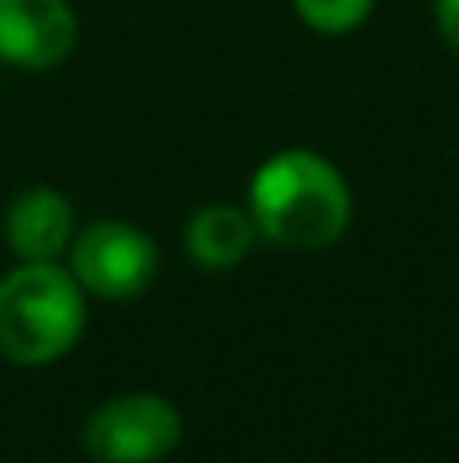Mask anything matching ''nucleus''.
I'll return each mask as SVG.
<instances>
[{
    "label": "nucleus",
    "mask_w": 459,
    "mask_h": 463,
    "mask_svg": "<svg viewBox=\"0 0 459 463\" xmlns=\"http://www.w3.org/2000/svg\"><path fill=\"white\" fill-rule=\"evenodd\" d=\"M248 216L265 240L281 248H330L346 236L354 200L350 184L317 151H276L248 184Z\"/></svg>",
    "instance_id": "f257e3e1"
},
{
    "label": "nucleus",
    "mask_w": 459,
    "mask_h": 463,
    "mask_svg": "<svg viewBox=\"0 0 459 463\" xmlns=\"http://www.w3.org/2000/svg\"><path fill=\"white\" fill-rule=\"evenodd\" d=\"M86 329V288L61 260H21L0 277V358L49 366Z\"/></svg>",
    "instance_id": "f03ea898"
},
{
    "label": "nucleus",
    "mask_w": 459,
    "mask_h": 463,
    "mask_svg": "<svg viewBox=\"0 0 459 463\" xmlns=\"http://www.w3.org/2000/svg\"><path fill=\"white\" fill-rule=\"evenodd\" d=\"M183 419L175 402L155 391L114 394L110 402L89 411L81 427V448L89 459L106 463H151L179 448Z\"/></svg>",
    "instance_id": "7ed1b4c3"
},
{
    "label": "nucleus",
    "mask_w": 459,
    "mask_h": 463,
    "mask_svg": "<svg viewBox=\"0 0 459 463\" xmlns=\"http://www.w3.org/2000/svg\"><path fill=\"white\" fill-rule=\"evenodd\" d=\"M70 272L102 301H135L159 272V244L126 220H98L73 236Z\"/></svg>",
    "instance_id": "20e7f679"
},
{
    "label": "nucleus",
    "mask_w": 459,
    "mask_h": 463,
    "mask_svg": "<svg viewBox=\"0 0 459 463\" xmlns=\"http://www.w3.org/2000/svg\"><path fill=\"white\" fill-rule=\"evenodd\" d=\"M78 45L70 0H0V61L13 70H53Z\"/></svg>",
    "instance_id": "39448f33"
},
{
    "label": "nucleus",
    "mask_w": 459,
    "mask_h": 463,
    "mask_svg": "<svg viewBox=\"0 0 459 463\" xmlns=\"http://www.w3.org/2000/svg\"><path fill=\"white\" fill-rule=\"evenodd\" d=\"M73 236L78 220L57 187H24L5 212V240L16 260H61Z\"/></svg>",
    "instance_id": "423d86ee"
},
{
    "label": "nucleus",
    "mask_w": 459,
    "mask_h": 463,
    "mask_svg": "<svg viewBox=\"0 0 459 463\" xmlns=\"http://www.w3.org/2000/svg\"><path fill=\"white\" fill-rule=\"evenodd\" d=\"M257 224H252L248 208H232V203H208L200 208L183 228V248L192 264L208 272H228L252 252L257 244Z\"/></svg>",
    "instance_id": "0eeeda50"
},
{
    "label": "nucleus",
    "mask_w": 459,
    "mask_h": 463,
    "mask_svg": "<svg viewBox=\"0 0 459 463\" xmlns=\"http://www.w3.org/2000/svg\"><path fill=\"white\" fill-rule=\"evenodd\" d=\"M293 8H297V16L314 33L338 37V33L358 29V24L370 16L374 0H293Z\"/></svg>",
    "instance_id": "6e6552de"
},
{
    "label": "nucleus",
    "mask_w": 459,
    "mask_h": 463,
    "mask_svg": "<svg viewBox=\"0 0 459 463\" xmlns=\"http://www.w3.org/2000/svg\"><path fill=\"white\" fill-rule=\"evenodd\" d=\"M436 24L447 45L459 53V0H436Z\"/></svg>",
    "instance_id": "1a4fd4ad"
}]
</instances>
